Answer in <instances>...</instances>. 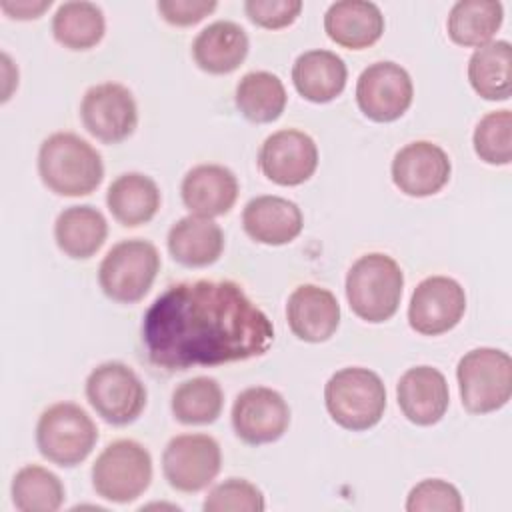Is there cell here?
<instances>
[{
    "label": "cell",
    "mask_w": 512,
    "mask_h": 512,
    "mask_svg": "<svg viewBox=\"0 0 512 512\" xmlns=\"http://www.w3.org/2000/svg\"><path fill=\"white\" fill-rule=\"evenodd\" d=\"M272 342V322L232 280L172 284L142 320L146 358L164 372L248 360Z\"/></svg>",
    "instance_id": "1"
},
{
    "label": "cell",
    "mask_w": 512,
    "mask_h": 512,
    "mask_svg": "<svg viewBox=\"0 0 512 512\" xmlns=\"http://www.w3.org/2000/svg\"><path fill=\"white\" fill-rule=\"evenodd\" d=\"M38 174L60 196H86L104 178L100 152L74 132L50 134L38 150Z\"/></svg>",
    "instance_id": "2"
},
{
    "label": "cell",
    "mask_w": 512,
    "mask_h": 512,
    "mask_svg": "<svg viewBox=\"0 0 512 512\" xmlns=\"http://www.w3.org/2000/svg\"><path fill=\"white\" fill-rule=\"evenodd\" d=\"M402 288L404 274L398 262L382 252L360 256L346 274V298L352 312L372 324L396 314Z\"/></svg>",
    "instance_id": "3"
},
{
    "label": "cell",
    "mask_w": 512,
    "mask_h": 512,
    "mask_svg": "<svg viewBox=\"0 0 512 512\" xmlns=\"http://www.w3.org/2000/svg\"><path fill=\"white\" fill-rule=\"evenodd\" d=\"M324 404L338 426L352 432L368 430L384 416L386 388L380 376L368 368H342L326 382Z\"/></svg>",
    "instance_id": "4"
},
{
    "label": "cell",
    "mask_w": 512,
    "mask_h": 512,
    "mask_svg": "<svg viewBox=\"0 0 512 512\" xmlns=\"http://www.w3.org/2000/svg\"><path fill=\"white\" fill-rule=\"evenodd\" d=\"M462 406L472 414L500 410L512 396V358L498 348H474L456 366Z\"/></svg>",
    "instance_id": "5"
},
{
    "label": "cell",
    "mask_w": 512,
    "mask_h": 512,
    "mask_svg": "<svg viewBox=\"0 0 512 512\" xmlns=\"http://www.w3.org/2000/svg\"><path fill=\"white\" fill-rule=\"evenodd\" d=\"M98 440V428L84 408L74 402L48 406L36 424L40 454L62 468H72L88 458Z\"/></svg>",
    "instance_id": "6"
},
{
    "label": "cell",
    "mask_w": 512,
    "mask_h": 512,
    "mask_svg": "<svg viewBox=\"0 0 512 512\" xmlns=\"http://www.w3.org/2000/svg\"><path fill=\"white\" fill-rule=\"evenodd\" d=\"M160 270L156 246L142 238H130L114 244L102 258L98 282L102 292L120 304L142 300Z\"/></svg>",
    "instance_id": "7"
},
{
    "label": "cell",
    "mask_w": 512,
    "mask_h": 512,
    "mask_svg": "<svg viewBox=\"0 0 512 512\" xmlns=\"http://www.w3.org/2000/svg\"><path fill=\"white\" fill-rule=\"evenodd\" d=\"M152 482V456L136 440L110 442L92 466V486L104 500L128 504Z\"/></svg>",
    "instance_id": "8"
},
{
    "label": "cell",
    "mask_w": 512,
    "mask_h": 512,
    "mask_svg": "<svg viewBox=\"0 0 512 512\" xmlns=\"http://www.w3.org/2000/svg\"><path fill=\"white\" fill-rule=\"evenodd\" d=\"M86 398L104 422L126 426L142 414L146 386L128 364L110 360L88 374Z\"/></svg>",
    "instance_id": "9"
},
{
    "label": "cell",
    "mask_w": 512,
    "mask_h": 512,
    "mask_svg": "<svg viewBox=\"0 0 512 512\" xmlns=\"http://www.w3.org/2000/svg\"><path fill=\"white\" fill-rule=\"evenodd\" d=\"M220 444L208 434H178L162 452V472L178 492H200L220 472Z\"/></svg>",
    "instance_id": "10"
},
{
    "label": "cell",
    "mask_w": 512,
    "mask_h": 512,
    "mask_svg": "<svg viewBox=\"0 0 512 512\" xmlns=\"http://www.w3.org/2000/svg\"><path fill=\"white\" fill-rule=\"evenodd\" d=\"M412 78L396 62L382 60L362 70L356 82V102L374 122L398 120L412 104Z\"/></svg>",
    "instance_id": "11"
},
{
    "label": "cell",
    "mask_w": 512,
    "mask_h": 512,
    "mask_svg": "<svg viewBox=\"0 0 512 512\" xmlns=\"http://www.w3.org/2000/svg\"><path fill=\"white\" fill-rule=\"evenodd\" d=\"M84 128L106 144L126 140L138 124V106L132 92L118 82H102L86 90L80 104Z\"/></svg>",
    "instance_id": "12"
},
{
    "label": "cell",
    "mask_w": 512,
    "mask_h": 512,
    "mask_svg": "<svg viewBox=\"0 0 512 512\" xmlns=\"http://www.w3.org/2000/svg\"><path fill=\"white\" fill-rule=\"evenodd\" d=\"M466 312L464 288L448 276H428L412 292L408 304L410 328L424 336L452 330Z\"/></svg>",
    "instance_id": "13"
},
{
    "label": "cell",
    "mask_w": 512,
    "mask_h": 512,
    "mask_svg": "<svg viewBox=\"0 0 512 512\" xmlns=\"http://www.w3.org/2000/svg\"><path fill=\"white\" fill-rule=\"evenodd\" d=\"M290 424V408L284 396L266 386L242 390L232 404V428L252 446L276 442Z\"/></svg>",
    "instance_id": "14"
},
{
    "label": "cell",
    "mask_w": 512,
    "mask_h": 512,
    "mask_svg": "<svg viewBox=\"0 0 512 512\" xmlns=\"http://www.w3.org/2000/svg\"><path fill=\"white\" fill-rule=\"evenodd\" d=\"M258 164L262 174L274 184L298 186L316 172L318 148L312 136L302 130H278L262 142Z\"/></svg>",
    "instance_id": "15"
},
{
    "label": "cell",
    "mask_w": 512,
    "mask_h": 512,
    "mask_svg": "<svg viewBox=\"0 0 512 512\" xmlns=\"http://www.w3.org/2000/svg\"><path fill=\"white\" fill-rule=\"evenodd\" d=\"M448 154L434 142L416 140L400 148L392 160V180L406 196L424 198L440 192L450 180Z\"/></svg>",
    "instance_id": "16"
},
{
    "label": "cell",
    "mask_w": 512,
    "mask_h": 512,
    "mask_svg": "<svg viewBox=\"0 0 512 512\" xmlns=\"http://www.w3.org/2000/svg\"><path fill=\"white\" fill-rule=\"evenodd\" d=\"M402 414L416 426H432L448 410L450 392L444 374L432 366L408 368L396 386Z\"/></svg>",
    "instance_id": "17"
},
{
    "label": "cell",
    "mask_w": 512,
    "mask_h": 512,
    "mask_svg": "<svg viewBox=\"0 0 512 512\" xmlns=\"http://www.w3.org/2000/svg\"><path fill=\"white\" fill-rule=\"evenodd\" d=\"M288 326L304 342H326L340 324V304L322 286L302 284L286 302Z\"/></svg>",
    "instance_id": "18"
},
{
    "label": "cell",
    "mask_w": 512,
    "mask_h": 512,
    "mask_svg": "<svg viewBox=\"0 0 512 512\" xmlns=\"http://www.w3.org/2000/svg\"><path fill=\"white\" fill-rule=\"evenodd\" d=\"M180 194L192 214L204 218L224 216L238 198V178L222 164H198L186 172Z\"/></svg>",
    "instance_id": "19"
},
{
    "label": "cell",
    "mask_w": 512,
    "mask_h": 512,
    "mask_svg": "<svg viewBox=\"0 0 512 512\" xmlns=\"http://www.w3.org/2000/svg\"><path fill=\"white\" fill-rule=\"evenodd\" d=\"M244 232L268 246L292 242L304 226L298 204L282 196H256L242 210Z\"/></svg>",
    "instance_id": "20"
},
{
    "label": "cell",
    "mask_w": 512,
    "mask_h": 512,
    "mask_svg": "<svg viewBox=\"0 0 512 512\" xmlns=\"http://www.w3.org/2000/svg\"><path fill=\"white\" fill-rule=\"evenodd\" d=\"M324 30L338 46L362 50L380 40L384 16L374 2L338 0L324 14Z\"/></svg>",
    "instance_id": "21"
},
{
    "label": "cell",
    "mask_w": 512,
    "mask_h": 512,
    "mask_svg": "<svg viewBox=\"0 0 512 512\" xmlns=\"http://www.w3.org/2000/svg\"><path fill=\"white\" fill-rule=\"evenodd\" d=\"M250 48L244 28L232 20H216L202 28L192 42V56L208 74H230L246 58Z\"/></svg>",
    "instance_id": "22"
},
{
    "label": "cell",
    "mask_w": 512,
    "mask_h": 512,
    "mask_svg": "<svg viewBox=\"0 0 512 512\" xmlns=\"http://www.w3.org/2000/svg\"><path fill=\"white\" fill-rule=\"evenodd\" d=\"M168 250L172 258L188 268L214 264L224 250L222 228L204 216H184L168 230Z\"/></svg>",
    "instance_id": "23"
},
{
    "label": "cell",
    "mask_w": 512,
    "mask_h": 512,
    "mask_svg": "<svg viewBox=\"0 0 512 512\" xmlns=\"http://www.w3.org/2000/svg\"><path fill=\"white\" fill-rule=\"evenodd\" d=\"M348 70L344 60L330 50L302 52L292 66V82L298 94L310 102L324 104L342 94Z\"/></svg>",
    "instance_id": "24"
},
{
    "label": "cell",
    "mask_w": 512,
    "mask_h": 512,
    "mask_svg": "<svg viewBox=\"0 0 512 512\" xmlns=\"http://www.w3.org/2000/svg\"><path fill=\"white\" fill-rule=\"evenodd\" d=\"M108 236V222L94 206H68L54 222V238L58 248L74 258L86 260L94 256Z\"/></svg>",
    "instance_id": "25"
},
{
    "label": "cell",
    "mask_w": 512,
    "mask_h": 512,
    "mask_svg": "<svg viewBox=\"0 0 512 512\" xmlns=\"http://www.w3.org/2000/svg\"><path fill=\"white\" fill-rule=\"evenodd\" d=\"M106 204L122 226L134 228L156 216L160 208V190L150 176L126 172L108 186Z\"/></svg>",
    "instance_id": "26"
},
{
    "label": "cell",
    "mask_w": 512,
    "mask_h": 512,
    "mask_svg": "<svg viewBox=\"0 0 512 512\" xmlns=\"http://www.w3.org/2000/svg\"><path fill=\"white\" fill-rule=\"evenodd\" d=\"M512 46L508 40H494L478 46L468 60V80L484 100H508Z\"/></svg>",
    "instance_id": "27"
},
{
    "label": "cell",
    "mask_w": 512,
    "mask_h": 512,
    "mask_svg": "<svg viewBox=\"0 0 512 512\" xmlns=\"http://www.w3.org/2000/svg\"><path fill=\"white\" fill-rule=\"evenodd\" d=\"M286 88L282 80L266 70H254L240 78L236 86V108L254 124H268L280 118L286 108Z\"/></svg>",
    "instance_id": "28"
},
{
    "label": "cell",
    "mask_w": 512,
    "mask_h": 512,
    "mask_svg": "<svg viewBox=\"0 0 512 512\" xmlns=\"http://www.w3.org/2000/svg\"><path fill=\"white\" fill-rule=\"evenodd\" d=\"M104 30V12L94 2H62L52 16V34L56 42L70 50H88L96 46L102 40Z\"/></svg>",
    "instance_id": "29"
},
{
    "label": "cell",
    "mask_w": 512,
    "mask_h": 512,
    "mask_svg": "<svg viewBox=\"0 0 512 512\" xmlns=\"http://www.w3.org/2000/svg\"><path fill=\"white\" fill-rule=\"evenodd\" d=\"M504 20L500 2L494 0H460L448 14V36L460 46H482L492 40Z\"/></svg>",
    "instance_id": "30"
},
{
    "label": "cell",
    "mask_w": 512,
    "mask_h": 512,
    "mask_svg": "<svg viewBox=\"0 0 512 512\" xmlns=\"http://www.w3.org/2000/svg\"><path fill=\"white\" fill-rule=\"evenodd\" d=\"M224 406L220 384L210 376H196L178 384L172 392V414L178 422L196 426L218 420Z\"/></svg>",
    "instance_id": "31"
},
{
    "label": "cell",
    "mask_w": 512,
    "mask_h": 512,
    "mask_svg": "<svg viewBox=\"0 0 512 512\" xmlns=\"http://www.w3.org/2000/svg\"><path fill=\"white\" fill-rule=\"evenodd\" d=\"M12 502L22 512H54L64 502V486L48 468L28 464L12 480Z\"/></svg>",
    "instance_id": "32"
},
{
    "label": "cell",
    "mask_w": 512,
    "mask_h": 512,
    "mask_svg": "<svg viewBox=\"0 0 512 512\" xmlns=\"http://www.w3.org/2000/svg\"><path fill=\"white\" fill-rule=\"evenodd\" d=\"M474 152L480 160L506 166L512 160V112L494 110L480 118L472 136Z\"/></svg>",
    "instance_id": "33"
},
{
    "label": "cell",
    "mask_w": 512,
    "mask_h": 512,
    "mask_svg": "<svg viewBox=\"0 0 512 512\" xmlns=\"http://www.w3.org/2000/svg\"><path fill=\"white\" fill-rule=\"evenodd\" d=\"M202 508L206 512H262L266 502L260 488L252 482L228 478L208 492Z\"/></svg>",
    "instance_id": "34"
},
{
    "label": "cell",
    "mask_w": 512,
    "mask_h": 512,
    "mask_svg": "<svg viewBox=\"0 0 512 512\" xmlns=\"http://www.w3.org/2000/svg\"><path fill=\"white\" fill-rule=\"evenodd\" d=\"M464 508L458 488L440 478L418 482L406 498L408 512H460Z\"/></svg>",
    "instance_id": "35"
},
{
    "label": "cell",
    "mask_w": 512,
    "mask_h": 512,
    "mask_svg": "<svg viewBox=\"0 0 512 512\" xmlns=\"http://www.w3.org/2000/svg\"><path fill=\"white\" fill-rule=\"evenodd\" d=\"M302 10L300 0H246L244 12L246 16L268 30H278L290 26Z\"/></svg>",
    "instance_id": "36"
},
{
    "label": "cell",
    "mask_w": 512,
    "mask_h": 512,
    "mask_svg": "<svg viewBox=\"0 0 512 512\" xmlns=\"http://www.w3.org/2000/svg\"><path fill=\"white\" fill-rule=\"evenodd\" d=\"M216 0H160L156 4L160 16L174 26H192L214 12Z\"/></svg>",
    "instance_id": "37"
},
{
    "label": "cell",
    "mask_w": 512,
    "mask_h": 512,
    "mask_svg": "<svg viewBox=\"0 0 512 512\" xmlns=\"http://www.w3.org/2000/svg\"><path fill=\"white\" fill-rule=\"evenodd\" d=\"M52 6V0H2L0 8L16 20L38 18L44 10Z\"/></svg>",
    "instance_id": "38"
}]
</instances>
